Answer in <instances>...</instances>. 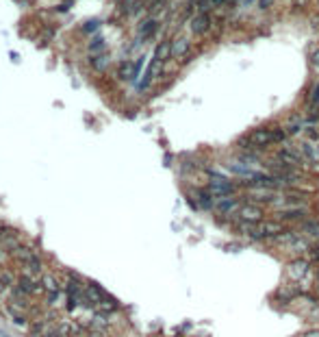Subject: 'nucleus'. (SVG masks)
I'll return each mask as SVG.
<instances>
[{"instance_id":"nucleus-1","label":"nucleus","mask_w":319,"mask_h":337,"mask_svg":"<svg viewBox=\"0 0 319 337\" xmlns=\"http://www.w3.org/2000/svg\"><path fill=\"white\" fill-rule=\"evenodd\" d=\"M209 192L213 194V198H226V196H237L241 189L239 181H232L224 177V174H217V172H209V183H206Z\"/></svg>"},{"instance_id":"nucleus-2","label":"nucleus","mask_w":319,"mask_h":337,"mask_svg":"<svg viewBox=\"0 0 319 337\" xmlns=\"http://www.w3.org/2000/svg\"><path fill=\"white\" fill-rule=\"evenodd\" d=\"M271 218L280 220L287 226H297L306 218H311V213H308V207H291V209H276Z\"/></svg>"},{"instance_id":"nucleus-3","label":"nucleus","mask_w":319,"mask_h":337,"mask_svg":"<svg viewBox=\"0 0 319 337\" xmlns=\"http://www.w3.org/2000/svg\"><path fill=\"white\" fill-rule=\"evenodd\" d=\"M243 200L239 198V196H226V198H217L215 200V207H213V211H215L220 218H228L232 220L237 215V211L241 209Z\"/></svg>"},{"instance_id":"nucleus-4","label":"nucleus","mask_w":319,"mask_h":337,"mask_svg":"<svg viewBox=\"0 0 319 337\" xmlns=\"http://www.w3.org/2000/svg\"><path fill=\"white\" fill-rule=\"evenodd\" d=\"M287 272H289V276H291V279L297 283V281L306 279V276L313 272V263H311V259H308L306 255H302V257H293V259L287 263Z\"/></svg>"},{"instance_id":"nucleus-5","label":"nucleus","mask_w":319,"mask_h":337,"mask_svg":"<svg viewBox=\"0 0 319 337\" xmlns=\"http://www.w3.org/2000/svg\"><path fill=\"white\" fill-rule=\"evenodd\" d=\"M235 218L241 220V222H263V220H265V207L256 205V203H250V200H243L241 209L237 211Z\"/></svg>"},{"instance_id":"nucleus-6","label":"nucleus","mask_w":319,"mask_h":337,"mask_svg":"<svg viewBox=\"0 0 319 337\" xmlns=\"http://www.w3.org/2000/svg\"><path fill=\"white\" fill-rule=\"evenodd\" d=\"M15 265H18L20 274H26V276H42L46 270H48V263H46V259L39 253H35L33 257H28L26 261L15 263Z\"/></svg>"},{"instance_id":"nucleus-7","label":"nucleus","mask_w":319,"mask_h":337,"mask_svg":"<svg viewBox=\"0 0 319 337\" xmlns=\"http://www.w3.org/2000/svg\"><path fill=\"white\" fill-rule=\"evenodd\" d=\"M170 50H172V59L180 61V59H187L194 52V42H189L185 35H174L170 39Z\"/></svg>"},{"instance_id":"nucleus-8","label":"nucleus","mask_w":319,"mask_h":337,"mask_svg":"<svg viewBox=\"0 0 319 337\" xmlns=\"http://www.w3.org/2000/svg\"><path fill=\"white\" fill-rule=\"evenodd\" d=\"M161 28V20L154 18V16H148L146 20H141L139 24H137V42L144 44L148 42V39H152L156 33H159Z\"/></svg>"},{"instance_id":"nucleus-9","label":"nucleus","mask_w":319,"mask_h":337,"mask_svg":"<svg viewBox=\"0 0 319 337\" xmlns=\"http://www.w3.org/2000/svg\"><path fill=\"white\" fill-rule=\"evenodd\" d=\"M141 65H144V57L135 59V61L133 59H124V61L118 65V77L122 80H135L141 72Z\"/></svg>"},{"instance_id":"nucleus-10","label":"nucleus","mask_w":319,"mask_h":337,"mask_svg":"<svg viewBox=\"0 0 319 337\" xmlns=\"http://www.w3.org/2000/svg\"><path fill=\"white\" fill-rule=\"evenodd\" d=\"M282 127L287 129L289 137H291V135H300L304 130V127H306V120H304L300 113H291L285 122H282Z\"/></svg>"},{"instance_id":"nucleus-11","label":"nucleus","mask_w":319,"mask_h":337,"mask_svg":"<svg viewBox=\"0 0 319 337\" xmlns=\"http://www.w3.org/2000/svg\"><path fill=\"white\" fill-rule=\"evenodd\" d=\"M295 229L300 231L302 235H306V237H311V239H319V218H306L304 222L297 224Z\"/></svg>"},{"instance_id":"nucleus-12","label":"nucleus","mask_w":319,"mask_h":337,"mask_svg":"<svg viewBox=\"0 0 319 337\" xmlns=\"http://www.w3.org/2000/svg\"><path fill=\"white\" fill-rule=\"evenodd\" d=\"M306 257L311 259V263H313V265H317V263H319V239H313L311 244H308Z\"/></svg>"},{"instance_id":"nucleus-13","label":"nucleus","mask_w":319,"mask_h":337,"mask_svg":"<svg viewBox=\"0 0 319 337\" xmlns=\"http://www.w3.org/2000/svg\"><path fill=\"white\" fill-rule=\"evenodd\" d=\"M13 231H15V229H11V226H7L4 222H0V241H4V239H7L9 235L13 233Z\"/></svg>"},{"instance_id":"nucleus-14","label":"nucleus","mask_w":319,"mask_h":337,"mask_svg":"<svg viewBox=\"0 0 319 337\" xmlns=\"http://www.w3.org/2000/svg\"><path fill=\"white\" fill-rule=\"evenodd\" d=\"M273 4H276V0H256V7L261 9V11H270Z\"/></svg>"},{"instance_id":"nucleus-15","label":"nucleus","mask_w":319,"mask_h":337,"mask_svg":"<svg viewBox=\"0 0 319 337\" xmlns=\"http://www.w3.org/2000/svg\"><path fill=\"white\" fill-rule=\"evenodd\" d=\"M297 337H319V326H313V329H306L304 333H300Z\"/></svg>"},{"instance_id":"nucleus-16","label":"nucleus","mask_w":319,"mask_h":337,"mask_svg":"<svg viewBox=\"0 0 319 337\" xmlns=\"http://www.w3.org/2000/svg\"><path fill=\"white\" fill-rule=\"evenodd\" d=\"M100 28L98 22H87V26H85V33H96Z\"/></svg>"},{"instance_id":"nucleus-17","label":"nucleus","mask_w":319,"mask_h":337,"mask_svg":"<svg viewBox=\"0 0 319 337\" xmlns=\"http://www.w3.org/2000/svg\"><path fill=\"white\" fill-rule=\"evenodd\" d=\"M254 2H256V0H239V7L241 9H247V7H252Z\"/></svg>"},{"instance_id":"nucleus-18","label":"nucleus","mask_w":319,"mask_h":337,"mask_svg":"<svg viewBox=\"0 0 319 337\" xmlns=\"http://www.w3.org/2000/svg\"><path fill=\"white\" fill-rule=\"evenodd\" d=\"M313 65H315V68L319 70V48H317V52L313 54Z\"/></svg>"},{"instance_id":"nucleus-19","label":"nucleus","mask_w":319,"mask_h":337,"mask_svg":"<svg viewBox=\"0 0 319 337\" xmlns=\"http://www.w3.org/2000/svg\"><path fill=\"white\" fill-rule=\"evenodd\" d=\"M311 291H313V294H315V296H319V281H315V283H313Z\"/></svg>"},{"instance_id":"nucleus-20","label":"nucleus","mask_w":319,"mask_h":337,"mask_svg":"<svg viewBox=\"0 0 319 337\" xmlns=\"http://www.w3.org/2000/svg\"><path fill=\"white\" fill-rule=\"evenodd\" d=\"M313 276H315V281H319V263L313 265Z\"/></svg>"}]
</instances>
